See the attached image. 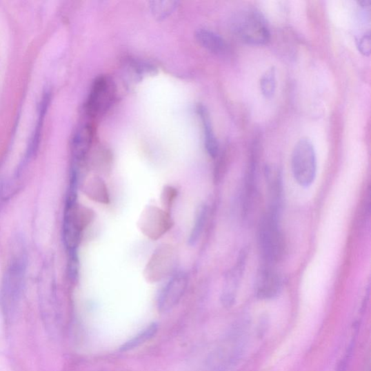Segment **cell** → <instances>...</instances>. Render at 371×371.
I'll list each match as a JSON object with an SVG mask.
<instances>
[{
	"mask_svg": "<svg viewBox=\"0 0 371 371\" xmlns=\"http://www.w3.org/2000/svg\"><path fill=\"white\" fill-rule=\"evenodd\" d=\"M28 265L27 256L23 249L12 257L3 281L1 304L4 312L10 317L21 301Z\"/></svg>",
	"mask_w": 371,
	"mask_h": 371,
	"instance_id": "obj_1",
	"label": "cell"
},
{
	"mask_svg": "<svg viewBox=\"0 0 371 371\" xmlns=\"http://www.w3.org/2000/svg\"><path fill=\"white\" fill-rule=\"evenodd\" d=\"M94 219V211L79 205L77 199H66L63 238L68 252L78 251L82 232Z\"/></svg>",
	"mask_w": 371,
	"mask_h": 371,
	"instance_id": "obj_2",
	"label": "cell"
},
{
	"mask_svg": "<svg viewBox=\"0 0 371 371\" xmlns=\"http://www.w3.org/2000/svg\"><path fill=\"white\" fill-rule=\"evenodd\" d=\"M279 212L268 210L259 228V245L266 265L279 262L284 252V240L280 230Z\"/></svg>",
	"mask_w": 371,
	"mask_h": 371,
	"instance_id": "obj_3",
	"label": "cell"
},
{
	"mask_svg": "<svg viewBox=\"0 0 371 371\" xmlns=\"http://www.w3.org/2000/svg\"><path fill=\"white\" fill-rule=\"evenodd\" d=\"M235 34L243 41L252 46H263L270 39V32L262 14L254 9L239 11L234 19Z\"/></svg>",
	"mask_w": 371,
	"mask_h": 371,
	"instance_id": "obj_4",
	"label": "cell"
},
{
	"mask_svg": "<svg viewBox=\"0 0 371 371\" xmlns=\"http://www.w3.org/2000/svg\"><path fill=\"white\" fill-rule=\"evenodd\" d=\"M292 168L298 184L308 188L315 181L317 174V159L315 149L309 139H299L292 155Z\"/></svg>",
	"mask_w": 371,
	"mask_h": 371,
	"instance_id": "obj_5",
	"label": "cell"
},
{
	"mask_svg": "<svg viewBox=\"0 0 371 371\" xmlns=\"http://www.w3.org/2000/svg\"><path fill=\"white\" fill-rule=\"evenodd\" d=\"M177 263L176 249L168 245H161L152 254L145 268L144 277L150 283L161 281L175 272Z\"/></svg>",
	"mask_w": 371,
	"mask_h": 371,
	"instance_id": "obj_6",
	"label": "cell"
},
{
	"mask_svg": "<svg viewBox=\"0 0 371 371\" xmlns=\"http://www.w3.org/2000/svg\"><path fill=\"white\" fill-rule=\"evenodd\" d=\"M116 97V87L107 77L97 78L93 83L86 110L89 117L103 115L112 106Z\"/></svg>",
	"mask_w": 371,
	"mask_h": 371,
	"instance_id": "obj_7",
	"label": "cell"
},
{
	"mask_svg": "<svg viewBox=\"0 0 371 371\" xmlns=\"http://www.w3.org/2000/svg\"><path fill=\"white\" fill-rule=\"evenodd\" d=\"M174 225L170 213L155 206H148L142 211L138 227L142 234L152 240H158Z\"/></svg>",
	"mask_w": 371,
	"mask_h": 371,
	"instance_id": "obj_8",
	"label": "cell"
},
{
	"mask_svg": "<svg viewBox=\"0 0 371 371\" xmlns=\"http://www.w3.org/2000/svg\"><path fill=\"white\" fill-rule=\"evenodd\" d=\"M188 285V277L183 272L174 274L161 291L158 306L159 311L166 312L180 302Z\"/></svg>",
	"mask_w": 371,
	"mask_h": 371,
	"instance_id": "obj_9",
	"label": "cell"
},
{
	"mask_svg": "<svg viewBox=\"0 0 371 371\" xmlns=\"http://www.w3.org/2000/svg\"><path fill=\"white\" fill-rule=\"evenodd\" d=\"M248 252L246 250L241 252L237 263L225 277L221 294V303L225 308H231L235 303L239 283L245 272Z\"/></svg>",
	"mask_w": 371,
	"mask_h": 371,
	"instance_id": "obj_10",
	"label": "cell"
},
{
	"mask_svg": "<svg viewBox=\"0 0 371 371\" xmlns=\"http://www.w3.org/2000/svg\"><path fill=\"white\" fill-rule=\"evenodd\" d=\"M282 289V279L271 265L260 270L254 283V294L260 299H271L279 295Z\"/></svg>",
	"mask_w": 371,
	"mask_h": 371,
	"instance_id": "obj_11",
	"label": "cell"
},
{
	"mask_svg": "<svg viewBox=\"0 0 371 371\" xmlns=\"http://www.w3.org/2000/svg\"><path fill=\"white\" fill-rule=\"evenodd\" d=\"M93 139V130L90 124L82 125L74 135L71 143L73 165L81 166L90 150Z\"/></svg>",
	"mask_w": 371,
	"mask_h": 371,
	"instance_id": "obj_12",
	"label": "cell"
},
{
	"mask_svg": "<svg viewBox=\"0 0 371 371\" xmlns=\"http://www.w3.org/2000/svg\"><path fill=\"white\" fill-rule=\"evenodd\" d=\"M265 177L269 195V210L280 212L282 197V179L280 170L275 166H266Z\"/></svg>",
	"mask_w": 371,
	"mask_h": 371,
	"instance_id": "obj_13",
	"label": "cell"
},
{
	"mask_svg": "<svg viewBox=\"0 0 371 371\" xmlns=\"http://www.w3.org/2000/svg\"><path fill=\"white\" fill-rule=\"evenodd\" d=\"M197 112L203 126L205 149L211 158L216 159L219 150V142L212 130L209 112L205 106L201 105L197 108Z\"/></svg>",
	"mask_w": 371,
	"mask_h": 371,
	"instance_id": "obj_14",
	"label": "cell"
},
{
	"mask_svg": "<svg viewBox=\"0 0 371 371\" xmlns=\"http://www.w3.org/2000/svg\"><path fill=\"white\" fill-rule=\"evenodd\" d=\"M83 192L94 202L105 205L110 203V194L106 182L98 176L86 180Z\"/></svg>",
	"mask_w": 371,
	"mask_h": 371,
	"instance_id": "obj_15",
	"label": "cell"
},
{
	"mask_svg": "<svg viewBox=\"0 0 371 371\" xmlns=\"http://www.w3.org/2000/svg\"><path fill=\"white\" fill-rule=\"evenodd\" d=\"M196 39L199 44L210 52L222 54L226 52L225 40L216 33L207 30H199L196 32Z\"/></svg>",
	"mask_w": 371,
	"mask_h": 371,
	"instance_id": "obj_16",
	"label": "cell"
},
{
	"mask_svg": "<svg viewBox=\"0 0 371 371\" xmlns=\"http://www.w3.org/2000/svg\"><path fill=\"white\" fill-rule=\"evenodd\" d=\"M159 325L158 323L154 322L150 324L145 330L140 332L136 336L128 340L120 348L121 352H128L133 350L142 345L147 343L158 333Z\"/></svg>",
	"mask_w": 371,
	"mask_h": 371,
	"instance_id": "obj_17",
	"label": "cell"
},
{
	"mask_svg": "<svg viewBox=\"0 0 371 371\" xmlns=\"http://www.w3.org/2000/svg\"><path fill=\"white\" fill-rule=\"evenodd\" d=\"M208 217V208L205 205L199 206L196 212L195 221L192 228L190 237L189 238V243L190 245H194L197 243L199 237L203 234Z\"/></svg>",
	"mask_w": 371,
	"mask_h": 371,
	"instance_id": "obj_18",
	"label": "cell"
},
{
	"mask_svg": "<svg viewBox=\"0 0 371 371\" xmlns=\"http://www.w3.org/2000/svg\"><path fill=\"white\" fill-rule=\"evenodd\" d=\"M177 1H152L150 2V9L153 16L159 20L168 17L178 8Z\"/></svg>",
	"mask_w": 371,
	"mask_h": 371,
	"instance_id": "obj_19",
	"label": "cell"
},
{
	"mask_svg": "<svg viewBox=\"0 0 371 371\" xmlns=\"http://www.w3.org/2000/svg\"><path fill=\"white\" fill-rule=\"evenodd\" d=\"M276 70L270 68L261 79V90L262 94L267 98L273 97L277 87Z\"/></svg>",
	"mask_w": 371,
	"mask_h": 371,
	"instance_id": "obj_20",
	"label": "cell"
},
{
	"mask_svg": "<svg viewBox=\"0 0 371 371\" xmlns=\"http://www.w3.org/2000/svg\"><path fill=\"white\" fill-rule=\"evenodd\" d=\"M178 196V190L177 188L172 187V186L167 185L164 187L161 199V203L163 206V210L166 212H170L171 208H172L174 203L176 201V199Z\"/></svg>",
	"mask_w": 371,
	"mask_h": 371,
	"instance_id": "obj_21",
	"label": "cell"
},
{
	"mask_svg": "<svg viewBox=\"0 0 371 371\" xmlns=\"http://www.w3.org/2000/svg\"><path fill=\"white\" fill-rule=\"evenodd\" d=\"M77 252H68V272L72 281H76L79 277V262Z\"/></svg>",
	"mask_w": 371,
	"mask_h": 371,
	"instance_id": "obj_22",
	"label": "cell"
},
{
	"mask_svg": "<svg viewBox=\"0 0 371 371\" xmlns=\"http://www.w3.org/2000/svg\"><path fill=\"white\" fill-rule=\"evenodd\" d=\"M358 46L359 52L365 56H369L370 54V35L368 33L363 36L358 41Z\"/></svg>",
	"mask_w": 371,
	"mask_h": 371,
	"instance_id": "obj_23",
	"label": "cell"
},
{
	"mask_svg": "<svg viewBox=\"0 0 371 371\" xmlns=\"http://www.w3.org/2000/svg\"><path fill=\"white\" fill-rule=\"evenodd\" d=\"M359 3L362 7L367 8L370 6L371 1L370 0H363V1H360Z\"/></svg>",
	"mask_w": 371,
	"mask_h": 371,
	"instance_id": "obj_24",
	"label": "cell"
}]
</instances>
